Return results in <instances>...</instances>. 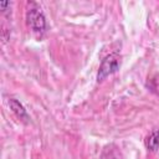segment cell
I'll return each mask as SVG.
<instances>
[{"instance_id":"obj_3","label":"cell","mask_w":159,"mask_h":159,"mask_svg":"<svg viewBox=\"0 0 159 159\" xmlns=\"http://www.w3.org/2000/svg\"><path fill=\"white\" fill-rule=\"evenodd\" d=\"M9 106H10V109L16 114L17 118L24 119V120H27V119H29V116H27V113H26L24 106H22L17 99L10 98V99H9Z\"/></svg>"},{"instance_id":"obj_2","label":"cell","mask_w":159,"mask_h":159,"mask_svg":"<svg viewBox=\"0 0 159 159\" xmlns=\"http://www.w3.org/2000/svg\"><path fill=\"white\" fill-rule=\"evenodd\" d=\"M120 66V56L118 53H109L107 55L99 66L98 73H97V80L98 81H103L106 77H108L109 75L114 73Z\"/></svg>"},{"instance_id":"obj_5","label":"cell","mask_w":159,"mask_h":159,"mask_svg":"<svg viewBox=\"0 0 159 159\" xmlns=\"http://www.w3.org/2000/svg\"><path fill=\"white\" fill-rule=\"evenodd\" d=\"M145 84H147V88L150 92L159 96V73H154V75L149 76Z\"/></svg>"},{"instance_id":"obj_4","label":"cell","mask_w":159,"mask_h":159,"mask_svg":"<svg viewBox=\"0 0 159 159\" xmlns=\"http://www.w3.org/2000/svg\"><path fill=\"white\" fill-rule=\"evenodd\" d=\"M145 147L153 153H159V129L153 130L145 138Z\"/></svg>"},{"instance_id":"obj_1","label":"cell","mask_w":159,"mask_h":159,"mask_svg":"<svg viewBox=\"0 0 159 159\" xmlns=\"http://www.w3.org/2000/svg\"><path fill=\"white\" fill-rule=\"evenodd\" d=\"M26 21L27 26L31 29L34 34L37 36H42L46 31V19L43 12L41 11V7L36 2H30L29 7L26 10Z\"/></svg>"}]
</instances>
